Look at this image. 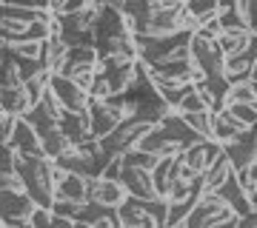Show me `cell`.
<instances>
[{
    "mask_svg": "<svg viewBox=\"0 0 257 228\" xmlns=\"http://www.w3.org/2000/svg\"><path fill=\"white\" fill-rule=\"evenodd\" d=\"M15 174L20 177L26 194L35 200V205L52 208L55 202V160L43 154H23L15 157Z\"/></svg>",
    "mask_w": 257,
    "mask_h": 228,
    "instance_id": "cell-1",
    "label": "cell"
},
{
    "mask_svg": "<svg viewBox=\"0 0 257 228\" xmlns=\"http://www.w3.org/2000/svg\"><path fill=\"white\" fill-rule=\"evenodd\" d=\"M189 228H223V225H240V214L223 200L217 191H200L194 208L183 219Z\"/></svg>",
    "mask_w": 257,
    "mask_h": 228,
    "instance_id": "cell-2",
    "label": "cell"
},
{
    "mask_svg": "<svg viewBox=\"0 0 257 228\" xmlns=\"http://www.w3.org/2000/svg\"><path fill=\"white\" fill-rule=\"evenodd\" d=\"M155 126V120H149V117H140V114H128V117H123L117 123V126L111 128L106 137H100V148H103V154H123L126 148L132 146H138L140 143V137L146 134L149 128Z\"/></svg>",
    "mask_w": 257,
    "mask_h": 228,
    "instance_id": "cell-3",
    "label": "cell"
},
{
    "mask_svg": "<svg viewBox=\"0 0 257 228\" xmlns=\"http://www.w3.org/2000/svg\"><path fill=\"white\" fill-rule=\"evenodd\" d=\"M32 208H35V200L26 191L0 185V222L3 225H29Z\"/></svg>",
    "mask_w": 257,
    "mask_h": 228,
    "instance_id": "cell-4",
    "label": "cell"
},
{
    "mask_svg": "<svg viewBox=\"0 0 257 228\" xmlns=\"http://www.w3.org/2000/svg\"><path fill=\"white\" fill-rule=\"evenodd\" d=\"M126 188L120 180H106V177H86V200L100 202V205H111L117 208L126 200Z\"/></svg>",
    "mask_w": 257,
    "mask_h": 228,
    "instance_id": "cell-5",
    "label": "cell"
},
{
    "mask_svg": "<svg viewBox=\"0 0 257 228\" xmlns=\"http://www.w3.org/2000/svg\"><path fill=\"white\" fill-rule=\"evenodd\" d=\"M74 225H80V228H86V225H92V228H117L120 217H117V208L86 200V202H80V208H77V214H74Z\"/></svg>",
    "mask_w": 257,
    "mask_h": 228,
    "instance_id": "cell-6",
    "label": "cell"
},
{
    "mask_svg": "<svg viewBox=\"0 0 257 228\" xmlns=\"http://www.w3.org/2000/svg\"><path fill=\"white\" fill-rule=\"evenodd\" d=\"M49 89L55 91V97L60 103H63V109L69 111H83V109H89V94L86 91H80L77 86H74L66 74H52V80H49Z\"/></svg>",
    "mask_w": 257,
    "mask_h": 228,
    "instance_id": "cell-7",
    "label": "cell"
},
{
    "mask_svg": "<svg viewBox=\"0 0 257 228\" xmlns=\"http://www.w3.org/2000/svg\"><path fill=\"white\" fill-rule=\"evenodd\" d=\"M120 182L132 197H140V200H152L157 197L155 182H152V174L146 168H138V165H126L123 163V171H120Z\"/></svg>",
    "mask_w": 257,
    "mask_h": 228,
    "instance_id": "cell-8",
    "label": "cell"
},
{
    "mask_svg": "<svg viewBox=\"0 0 257 228\" xmlns=\"http://www.w3.org/2000/svg\"><path fill=\"white\" fill-rule=\"evenodd\" d=\"M117 217H120V225H128V228H155L157 225L152 219V214L146 211V200L132 197V194H126V200L117 205Z\"/></svg>",
    "mask_w": 257,
    "mask_h": 228,
    "instance_id": "cell-9",
    "label": "cell"
},
{
    "mask_svg": "<svg viewBox=\"0 0 257 228\" xmlns=\"http://www.w3.org/2000/svg\"><path fill=\"white\" fill-rule=\"evenodd\" d=\"M9 146L15 148V151H23V154H43V157H46V151H43V146H40V137H37L35 126H32L26 117L15 120Z\"/></svg>",
    "mask_w": 257,
    "mask_h": 228,
    "instance_id": "cell-10",
    "label": "cell"
},
{
    "mask_svg": "<svg viewBox=\"0 0 257 228\" xmlns=\"http://www.w3.org/2000/svg\"><path fill=\"white\" fill-rule=\"evenodd\" d=\"M246 131H248V126L243 123V120L234 117L229 109L214 111V128H211V137H214V140H220L223 146L231 143V140H237V137L246 134Z\"/></svg>",
    "mask_w": 257,
    "mask_h": 228,
    "instance_id": "cell-11",
    "label": "cell"
},
{
    "mask_svg": "<svg viewBox=\"0 0 257 228\" xmlns=\"http://www.w3.org/2000/svg\"><path fill=\"white\" fill-rule=\"evenodd\" d=\"M231 171H234V165H231L229 154H226V151H220V154H217L209 165H206V171L200 174V188H203V191H217Z\"/></svg>",
    "mask_w": 257,
    "mask_h": 228,
    "instance_id": "cell-12",
    "label": "cell"
},
{
    "mask_svg": "<svg viewBox=\"0 0 257 228\" xmlns=\"http://www.w3.org/2000/svg\"><path fill=\"white\" fill-rule=\"evenodd\" d=\"M55 163L60 165V168H66V171H72V174H80V177H94V157L83 154L74 143L69 148H63V151L55 157Z\"/></svg>",
    "mask_w": 257,
    "mask_h": 228,
    "instance_id": "cell-13",
    "label": "cell"
},
{
    "mask_svg": "<svg viewBox=\"0 0 257 228\" xmlns=\"http://www.w3.org/2000/svg\"><path fill=\"white\" fill-rule=\"evenodd\" d=\"M35 103L29 97V91L23 86H0V109L6 114H15V117H23Z\"/></svg>",
    "mask_w": 257,
    "mask_h": 228,
    "instance_id": "cell-14",
    "label": "cell"
},
{
    "mask_svg": "<svg viewBox=\"0 0 257 228\" xmlns=\"http://www.w3.org/2000/svg\"><path fill=\"white\" fill-rule=\"evenodd\" d=\"M66 52H69V43H66L60 35H49L43 40V55H40V63L46 66L52 74L63 72V63H66Z\"/></svg>",
    "mask_w": 257,
    "mask_h": 228,
    "instance_id": "cell-15",
    "label": "cell"
},
{
    "mask_svg": "<svg viewBox=\"0 0 257 228\" xmlns=\"http://www.w3.org/2000/svg\"><path fill=\"white\" fill-rule=\"evenodd\" d=\"M55 200H74L86 202V177L66 171L60 180L55 182Z\"/></svg>",
    "mask_w": 257,
    "mask_h": 228,
    "instance_id": "cell-16",
    "label": "cell"
},
{
    "mask_svg": "<svg viewBox=\"0 0 257 228\" xmlns=\"http://www.w3.org/2000/svg\"><path fill=\"white\" fill-rule=\"evenodd\" d=\"M214 40H217L223 55L234 57V55H240V52H246L248 40H251V29H223Z\"/></svg>",
    "mask_w": 257,
    "mask_h": 228,
    "instance_id": "cell-17",
    "label": "cell"
},
{
    "mask_svg": "<svg viewBox=\"0 0 257 228\" xmlns=\"http://www.w3.org/2000/svg\"><path fill=\"white\" fill-rule=\"evenodd\" d=\"M97 60H100V55H97L94 46H69L63 69H74V66H97Z\"/></svg>",
    "mask_w": 257,
    "mask_h": 228,
    "instance_id": "cell-18",
    "label": "cell"
},
{
    "mask_svg": "<svg viewBox=\"0 0 257 228\" xmlns=\"http://www.w3.org/2000/svg\"><path fill=\"white\" fill-rule=\"evenodd\" d=\"M180 117L197 131V137H211L214 128V111L211 109H200V111H180Z\"/></svg>",
    "mask_w": 257,
    "mask_h": 228,
    "instance_id": "cell-19",
    "label": "cell"
},
{
    "mask_svg": "<svg viewBox=\"0 0 257 228\" xmlns=\"http://www.w3.org/2000/svg\"><path fill=\"white\" fill-rule=\"evenodd\" d=\"M49 80H52V72H49L46 66H40L32 77H26L23 80V89L29 91V97H32V103H37L40 97H43V91L49 89Z\"/></svg>",
    "mask_w": 257,
    "mask_h": 228,
    "instance_id": "cell-20",
    "label": "cell"
},
{
    "mask_svg": "<svg viewBox=\"0 0 257 228\" xmlns=\"http://www.w3.org/2000/svg\"><path fill=\"white\" fill-rule=\"evenodd\" d=\"M157 160H160L157 154H152V151H146V148H138V146H132V148L123 151V163L126 165H138V168H146V171L155 168Z\"/></svg>",
    "mask_w": 257,
    "mask_h": 228,
    "instance_id": "cell-21",
    "label": "cell"
},
{
    "mask_svg": "<svg viewBox=\"0 0 257 228\" xmlns=\"http://www.w3.org/2000/svg\"><path fill=\"white\" fill-rule=\"evenodd\" d=\"M12 49L20 57H26V60H40V55H43V40H20V43H12Z\"/></svg>",
    "mask_w": 257,
    "mask_h": 228,
    "instance_id": "cell-22",
    "label": "cell"
},
{
    "mask_svg": "<svg viewBox=\"0 0 257 228\" xmlns=\"http://www.w3.org/2000/svg\"><path fill=\"white\" fill-rule=\"evenodd\" d=\"M226 109H229L237 120H243L246 126H254V123H257V109H254V103H229Z\"/></svg>",
    "mask_w": 257,
    "mask_h": 228,
    "instance_id": "cell-23",
    "label": "cell"
},
{
    "mask_svg": "<svg viewBox=\"0 0 257 228\" xmlns=\"http://www.w3.org/2000/svg\"><path fill=\"white\" fill-rule=\"evenodd\" d=\"M200 109H206V103L200 100L197 89L189 86V91H186L183 97H180V103H177V111H200Z\"/></svg>",
    "mask_w": 257,
    "mask_h": 228,
    "instance_id": "cell-24",
    "label": "cell"
},
{
    "mask_svg": "<svg viewBox=\"0 0 257 228\" xmlns=\"http://www.w3.org/2000/svg\"><path fill=\"white\" fill-rule=\"evenodd\" d=\"M15 157H18V151L9 146V143H0V174H15Z\"/></svg>",
    "mask_w": 257,
    "mask_h": 228,
    "instance_id": "cell-25",
    "label": "cell"
},
{
    "mask_svg": "<svg viewBox=\"0 0 257 228\" xmlns=\"http://www.w3.org/2000/svg\"><path fill=\"white\" fill-rule=\"evenodd\" d=\"M29 225L49 228V225H52V208H43V205H35V208L29 211Z\"/></svg>",
    "mask_w": 257,
    "mask_h": 228,
    "instance_id": "cell-26",
    "label": "cell"
},
{
    "mask_svg": "<svg viewBox=\"0 0 257 228\" xmlns=\"http://www.w3.org/2000/svg\"><path fill=\"white\" fill-rule=\"evenodd\" d=\"M77 208H80V202H74V200H55V202H52V211L60 214V217H72L74 219Z\"/></svg>",
    "mask_w": 257,
    "mask_h": 228,
    "instance_id": "cell-27",
    "label": "cell"
},
{
    "mask_svg": "<svg viewBox=\"0 0 257 228\" xmlns=\"http://www.w3.org/2000/svg\"><path fill=\"white\" fill-rule=\"evenodd\" d=\"M15 114H0V143H9V137H12V128H15Z\"/></svg>",
    "mask_w": 257,
    "mask_h": 228,
    "instance_id": "cell-28",
    "label": "cell"
},
{
    "mask_svg": "<svg viewBox=\"0 0 257 228\" xmlns=\"http://www.w3.org/2000/svg\"><path fill=\"white\" fill-rule=\"evenodd\" d=\"M0 3H12V6H26V9H49L52 0H0Z\"/></svg>",
    "mask_w": 257,
    "mask_h": 228,
    "instance_id": "cell-29",
    "label": "cell"
},
{
    "mask_svg": "<svg viewBox=\"0 0 257 228\" xmlns=\"http://www.w3.org/2000/svg\"><path fill=\"white\" fill-rule=\"evenodd\" d=\"M94 3H106V0H94Z\"/></svg>",
    "mask_w": 257,
    "mask_h": 228,
    "instance_id": "cell-30",
    "label": "cell"
},
{
    "mask_svg": "<svg viewBox=\"0 0 257 228\" xmlns=\"http://www.w3.org/2000/svg\"><path fill=\"white\" fill-rule=\"evenodd\" d=\"M254 109H257V100H254Z\"/></svg>",
    "mask_w": 257,
    "mask_h": 228,
    "instance_id": "cell-31",
    "label": "cell"
},
{
    "mask_svg": "<svg viewBox=\"0 0 257 228\" xmlns=\"http://www.w3.org/2000/svg\"><path fill=\"white\" fill-rule=\"evenodd\" d=\"M0 114H3V109H0Z\"/></svg>",
    "mask_w": 257,
    "mask_h": 228,
    "instance_id": "cell-32",
    "label": "cell"
}]
</instances>
